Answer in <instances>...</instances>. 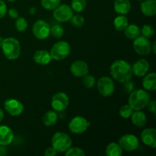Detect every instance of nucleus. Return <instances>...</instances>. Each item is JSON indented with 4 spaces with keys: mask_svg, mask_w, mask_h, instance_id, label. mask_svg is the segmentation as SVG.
Returning <instances> with one entry per match:
<instances>
[{
    "mask_svg": "<svg viewBox=\"0 0 156 156\" xmlns=\"http://www.w3.org/2000/svg\"><path fill=\"white\" fill-rule=\"evenodd\" d=\"M110 72L113 79L120 83H124L132 79V66L123 59L114 61L110 67Z\"/></svg>",
    "mask_w": 156,
    "mask_h": 156,
    "instance_id": "f257e3e1",
    "label": "nucleus"
},
{
    "mask_svg": "<svg viewBox=\"0 0 156 156\" xmlns=\"http://www.w3.org/2000/svg\"><path fill=\"white\" fill-rule=\"evenodd\" d=\"M150 100L149 94L144 89L133 90L129 93L128 105L133 111H141L144 109Z\"/></svg>",
    "mask_w": 156,
    "mask_h": 156,
    "instance_id": "f03ea898",
    "label": "nucleus"
},
{
    "mask_svg": "<svg viewBox=\"0 0 156 156\" xmlns=\"http://www.w3.org/2000/svg\"><path fill=\"white\" fill-rule=\"evenodd\" d=\"M3 54L9 60H15L21 54V45L16 38H5L1 46Z\"/></svg>",
    "mask_w": 156,
    "mask_h": 156,
    "instance_id": "7ed1b4c3",
    "label": "nucleus"
},
{
    "mask_svg": "<svg viewBox=\"0 0 156 156\" xmlns=\"http://www.w3.org/2000/svg\"><path fill=\"white\" fill-rule=\"evenodd\" d=\"M52 147L57 153L66 152L73 145V140L69 136L64 132H56L53 134L51 140Z\"/></svg>",
    "mask_w": 156,
    "mask_h": 156,
    "instance_id": "20e7f679",
    "label": "nucleus"
},
{
    "mask_svg": "<svg viewBox=\"0 0 156 156\" xmlns=\"http://www.w3.org/2000/svg\"><path fill=\"white\" fill-rule=\"evenodd\" d=\"M71 47L66 41H58L54 44L50 50V53L52 59L60 61L65 59L69 55Z\"/></svg>",
    "mask_w": 156,
    "mask_h": 156,
    "instance_id": "39448f33",
    "label": "nucleus"
},
{
    "mask_svg": "<svg viewBox=\"0 0 156 156\" xmlns=\"http://www.w3.org/2000/svg\"><path fill=\"white\" fill-rule=\"evenodd\" d=\"M134 51L140 56H148L152 52V44L149 38L143 36H139L133 41Z\"/></svg>",
    "mask_w": 156,
    "mask_h": 156,
    "instance_id": "423d86ee",
    "label": "nucleus"
},
{
    "mask_svg": "<svg viewBox=\"0 0 156 156\" xmlns=\"http://www.w3.org/2000/svg\"><path fill=\"white\" fill-rule=\"evenodd\" d=\"M97 88L99 94L103 97H110L114 91V83L111 78L102 76L97 82Z\"/></svg>",
    "mask_w": 156,
    "mask_h": 156,
    "instance_id": "0eeeda50",
    "label": "nucleus"
},
{
    "mask_svg": "<svg viewBox=\"0 0 156 156\" xmlns=\"http://www.w3.org/2000/svg\"><path fill=\"white\" fill-rule=\"evenodd\" d=\"M34 36L38 40H45L50 34V26L46 21L39 19L34 24L32 27Z\"/></svg>",
    "mask_w": 156,
    "mask_h": 156,
    "instance_id": "6e6552de",
    "label": "nucleus"
},
{
    "mask_svg": "<svg viewBox=\"0 0 156 156\" xmlns=\"http://www.w3.org/2000/svg\"><path fill=\"white\" fill-rule=\"evenodd\" d=\"M89 125L90 123L85 117L82 116H76L70 120L68 127L72 133L82 134L87 130Z\"/></svg>",
    "mask_w": 156,
    "mask_h": 156,
    "instance_id": "1a4fd4ad",
    "label": "nucleus"
},
{
    "mask_svg": "<svg viewBox=\"0 0 156 156\" xmlns=\"http://www.w3.org/2000/svg\"><path fill=\"white\" fill-rule=\"evenodd\" d=\"M53 18L59 22H67L70 21L73 15V11L71 6L68 5H59L53 10Z\"/></svg>",
    "mask_w": 156,
    "mask_h": 156,
    "instance_id": "9d476101",
    "label": "nucleus"
},
{
    "mask_svg": "<svg viewBox=\"0 0 156 156\" xmlns=\"http://www.w3.org/2000/svg\"><path fill=\"white\" fill-rule=\"evenodd\" d=\"M118 144L123 150L126 152H133L140 145L138 138L133 134H125L118 141Z\"/></svg>",
    "mask_w": 156,
    "mask_h": 156,
    "instance_id": "9b49d317",
    "label": "nucleus"
},
{
    "mask_svg": "<svg viewBox=\"0 0 156 156\" xmlns=\"http://www.w3.org/2000/svg\"><path fill=\"white\" fill-rule=\"evenodd\" d=\"M69 99L67 94L64 92H57L51 99V106L53 110L57 112L65 111L69 106Z\"/></svg>",
    "mask_w": 156,
    "mask_h": 156,
    "instance_id": "f8f14e48",
    "label": "nucleus"
},
{
    "mask_svg": "<svg viewBox=\"0 0 156 156\" xmlns=\"http://www.w3.org/2000/svg\"><path fill=\"white\" fill-rule=\"evenodd\" d=\"M4 108L6 112L11 116L17 117L22 114L24 111V105L16 99H8L4 103Z\"/></svg>",
    "mask_w": 156,
    "mask_h": 156,
    "instance_id": "ddd939ff",
    "label": "nucleus"
},
{
    "mask_svg": "<svg viewBox=\"0 0 156 156\" xmlns=\"http://www.w3.org/2000/svg\"><path fill=\"white\" fill-rule=\"evenodd\" d=\"M70 72L74 76L82 78L89 72L88 64L82 60H76L72 63L70 66Z\"/></svg>",
    "mask_w": 156,
    "mask_h": 156,
    "instance_id": "4468645a",
    "label": "nucleus"
},
{
    "mask_svg": "<svg viewBox=\"0 0 156 156\" xmlns=\"http://www.w3.org/2000/svg\"><path fill=\"white\" fill-rule=\"evenodd\" d=\"M143 143L151 148L156 147V129L155 128H146L141 133Z\"/></svg>",
    "mask_w": 156,
    "mask_h": 156,
    "instance_id": "2eb2a0df",
    "label": "nucleus"
},
{
    "mask_svg": "<svg viewBox=\"0 0 156 156\" xmlns=\"http://www.w3.org/2000/svg\"><path fill=\"white\" fill-rule=\"evenodd\" d=\"M149 70V63L146 59H140L134 62L132 66L133 75L138 77H143Z\"/></svg>",
    "mask_w": 156,
    "mask_h": 156,
    "instance_id": "dca6fc26",
    "label": "nucleus"
},
{
    "mask_svg": "<svg viewBox=\"0 0 156 156\" xmlns=\"http://www.w3.org/2000/svg\"><path fill=\"white\" fill-rule=\"evenodd\" d=\"M14 140V133L10 127L5 125L0 126V146H7Z\"/></svg>",
    "mask_w": 156,
    "mask_h": 156,
    "instance_id": "f3484780",
    "label": "nucleus"
},
{
    "mask_svg": "<svg viewBox=\"0 0 156 156\" xmlns=\"http://www.w3.org/2000/svg\"><path fill=\"white\" fill-rule=\"evenodd\" d=\"M33 59L37 64L45 66L50 63L52 60L50 52L45 50H37L33 56Z\"/></svg>",
    "mask_w": 156,
    "mask_h": 156,
    "instance_id": "a211bd4d",
    "label": "nucleus"
},
{
    "mask_svg": "<svg viewBox=\"0 0 156 156\" xmlns=\"http://www.w3.org/2000/svg\"><path fill=\"white\" fill-rule=\"evenodd\" d=\"M141 12L145 16L152 17L156 14L155 0H143L140 5Z\"/></svg>",
    "mask_w": 156,
    "mask_h": 156,
    "instance_id": "6ab92c4d",
    "label": "nucleus"
},
{
    "mask_svg": "<svg viewBox=\"0 0 156 156\" xmlns=\"http://www.w3.org/2000/svg\"><path fill=\"white\" fill-rule=\"evenodd\" d=\"M114 10L118 15H126L131 9L129 0H115L114 4Z\"/></svg>",
    "mask_w": 156,
    "mask_h": 156,
    "instance_id": "aec40b11",
    "label": "nucleus"
},
{
    "mask_svg": "<svg viewBox=\"0 0 156 156\" xmlns=\"http://www.w3.org/2000/svg\"><path fill=\"white\" fill-rule=\"evenodd\" d=\"M131 122L135 126L142 128L146 124L147 117L146 115L141 111H135L130 116Z\"/></svg>",
    "mask_w": 156,
    "mask_h": 156,
    "instance_id": "412c9836",
    "label": "nucleus"
},
{
    "mask_svg": "<svg viewBox=\"0 0 156 156\" xmlns=\"http://www.w3.org/2000/svg\"><path fill=\"white\" fill-rule=\"evenodd\" d=\"M143 86L146 91H153L156 89V74L151 73L145 75L143 79Z\"/></svg>",
    "mask_w": 156,
    "mask_h": 156,
    "instance_id": "4be33fe9",
    "label": "nucleus"
},
{
    "mask_svg": "<svg viewBox=\"0 0 156 156\" xmlns=\"http://www.w3.org/2000/svg\"><path fill=\"white\" fill-rule=\"evenodd\" d=\"M123 30L124 35L129 40H134L140 35V28L136 24H128Z\"/></svg>",
    "mask_w": 156,
    "mask_h": 156,
    "instance_id": "5701e85b",
    "label": "nucleus"
},
{
    "mask_svg": "<svg viewBox=\"0 0 156 156\" xmlns=\"http://www.w3.org/2000/svg\"><path fill=\"white\" fill-rule=\"evenodd\" d=\"M58 120V115L55 111H49L43 116V123L46 126H52L56 123Z\"/></svg>",
    "mask_w": 156,
    "mask_h": 156,
    "instance_id": "b1692460",
    "label": "nucleus"
},
{
    "mask_svg": "<svg viewBox=\"0 0 156 156\" xmlns=\"http://www.w3.org/2000/svg\"><path fill=\"white\" fill-rule=\"evenodd\" d=\"M105 154L107 156H121L123 155V149L118 143H111L106 147Z\"/></svg>",
    "mask_w": 156,
    "mask_h": 156,
    "instance_id": "393cba45",
    "label": "nucleus"
},
{
    "mask_svg": "<svg viewBox=\"0 0 156 156\" xmlns=\"http://www.w3.org/2000/svg\"><path fill=\"white\" fill-rule=\"evenodd\" d=\"M128 19L125 15H119L114 20V28L117 31H123L128 25Z\"/></svg>",
    "mask_w": 156,
    "mask_h": 156,
    "instance_id": "a878e982",
    "label": "nucleus"
},
{
    "mask_svg": "<svg viewBox=\"0 0 156 156\" xmlns=\"http://www.w3.org/2000/svg\"><path fill=\"white\" fill-rule=\"evenodd\" d=\"M86 5V0H72L71 8L73 11L77 13H80L85 10Z\"/></svg>",
    "mask_w": 156,
    "mask_h": 156,
    "instance_id": "bb28decb",
    "label": "nucleus"
},
{
    "mask_svg": "<svg viewBox=\"0 0 156 156\" xmlns=\"http://www.w3.org/2000/svg\"><path fill=\"white\" fill-rule=\"evenodd\" d=\"M41 5L46 10H54L59 5H60L61 0H41Z\"/></svg>",
    "mask_w": 156,
    "mask_h": 156,
    "instance_id": "cd10ccee",
    "label": "nucleus"
},
{
    "mask_svg": "<svg viewBox=\"0 0 156 156\" xmlns=\"http://www.w3.org/2000/svg\"><path fill=\"white\" fill-rule=\"evenodd\" d=\"M96 80L95 78L92 75H89L88 73L87 75L82 77V84L84 86L87 88H91L95 85Z\"/></svg>",
    "mask_w": 156,
    "mask_h": 156,
    "instance_id": "c85d7f7f",
    "label": "nucleus"
},
{
    "mask_svg": "<svg viewBox=\"0 0 156 156\" xmlns=\"http://www.w3.org/2000/svg\"><path fill=\"white\" fill-rule=\"evenodd\" d=\"M15 28L19 32L25 31L27 28V20L22 17H18L15 21Z\"/></svg>",
    "mask_w": 156,
    "mask_h": 156,
    "instance_id": "c756f323",
    "label": "nucleus"
},
{
    "mask_svg": "<svg viewBox=\"0 0 156 156\" xmlns=\"http://www.w3.org/2000/svg\"><path fill=\"white\" fill-rule=\"evenodd\" d=\"M64 34V28L59 24H54L50 27V34L55 38L62 37Z\"/></svg>",
    "mask_w": 156,
    "mask_h": 156,
    "instance_id": "7c9ffc66",
    "label": "nucleus"
},
{
    "mask_svg": "<svg viewBox=\"0 0 156 156\" xmlns=\"http://www.w3.org/2000/svg\"><path fill=\"white\" fill-rule=\"evenodd\" d=\"M133 112V110L130 108L129 105H124L120 108V111H119V114L122 118L128 119L132 115Z\"/></svg>",
    "mask_w": 156,
    "mask_h": 156,
    "instance_id": "2f4dec72",
    "label": "nucleus"
},
{
    "mask_svg": "<svg viewBox=\"0 0 156 156\" xmlns=\"http://www.w3.org/2000/svg\"><path fill=\"white\" fill-rule=\"evenodd\" d=\"M154 32L155 30H154L153 27L150 24H145L140 30V34H142V36L146 38L152 37L154 34Z\"/></svg>",
    "mask_w": 156,
    "mask_h": 156,
    "instance_id": "473e14b6",
    "label": "nucleus"
},
{
    "mask_svg": "<svg viewBox=\"0 0 156 156\" xmlns=\"http://www.w3.org/2000/svg\"><path fill=\"white\" fill-rule=\"evenodd\" d=\"M70 21H71V24L76 27H81L85 24V18L81 15H78V14L73 15Z\"/></svg>",
    "mask_w": 156,
    "mask_h": 156,
    "instance_id": "72a5a7b5",
    "label": "nucleus"
},
{
    "mask_svg": "<svg viewBox=\"0 0 156 156\" xmlns=\"http://www.w3.org/2000/svg\"><path fill=\"white\" fill-rule=\"evenodd\" d=\"M65 155L66 156H85V153L83 149L79 147H70L66 152Z\"/></svg>",
    "mask_w": 156,
    "mask_h": 156,
    "instance_id": "f704fd0d",
    "label": "nucleus"
},
{
    "mask_svg": "<svg viewBox=\"0 0 156 156\" xmlns=\"http://www.w3.org/2000/svg\"><path fill=\"white\" fill-rule=\"evenodd\" d=\"M134 88H135V84H134L133 82H131L130 80L123 83V91L126 93V94H129L130 92H132L134 90Z\"/></svg>",
    "mask_w": 156,
    "mask_h": 156,
    "instance_id": "c9c22d12",
    "label": "nucleus"
},
{
    "mask_svg": "<svg viewBox=\"0 0 156 156\" xmlns=\"http://www.w3.org/2000/svg\"><path fill=\"white\" fill-rule=\"evenodd\" d=\"M146 108H147L148 111L152 112V114H155L156 113V101L155 100H152L148 102L147 105H146Z\"/></svg>",
    "mask_w": 156,
    "mask_h": 156,
    "instance_id": "e433bc0d",
    "label": "nucleus"
},
{
    "mask_svg": "<svg viewBox=\"0 0 156 156\" xmlns=\"http://www.w3.org/2000/svg\"><path fill=\"white\" fill-rule=\"evenodd\" d=\"M7 11L8 10L6 4L4 2V1L0 0V18H2L5 16Z\"/></svg>",
    "mask_w": 156,
    "mask_h": 156,
    "instance_id": "4c0bfd02",
    "label": "nucleus"
},
{
    "mask_svg": "<svg viewBox=\"0 0 156 156\" xmlns=\"http://www.w3.org/2000/svg\"><path fill=\"white\" fill-rule=\"evenodd\" d=\"M56 155H57V152L53 147L47 148L44 151V155L45 156H55Z\"/></svg>",
    "mask_w": 156,
    "mask_h": 156,
    "instance_id": "58836bf2",
    "label": "nucleus"
},
{
    "mask_svg": "<svg viewBox=\"0 0 156 156\" xmlns=\"http://www.w3.org/2000/svg\"><path fill=\"white\" fill-rule=\"evenodd\" d=\"M9 17L13 19H16L18 17V12L15 9H10L9 11H7Z\"/></svg>",
    "mask_w": 156,
    "mask_h": 156,
    "instance_id": "ea45409f",
    "label": "nucleus"
},
{
    "mask_svg": "<svg viewBox=\"0 0 156 156\" xmlns=\"http://www.w3.org/2000/svg\"><path fill=\"white\" fill-rule=\"evenodd\" d=\"M7 155V149H5V146H0V156Z\"/></svg>",
    "mask_w": 156,
    "mask_h": 156,
    "instance_id": "a19ab883",
    "label": "nucleus"
},
{
    "mask_svg": "<svg viewBox=\"0 0 156 156\" xmlns=\"http://www.w3.org/2000/svg\"><path fill=\"white\" fill-rule=\"evenodd\" d=\"M3 118H4V111L0 108V122L2 121Z\"/></svg>",
    "mask_w": 156,
    "mask_h": 156,
    "instance_id": "79ce46f5",
    "label": "nucleus"
},
{
    "mask_svg": "<svg viewBox=\"0 0 156 156\" xmlns=\"http://www.w3.org/2000/svg\"><path fill=\"white\" fill-rule=\"evenodd\" d=\"M29 13H30V15H34V14L36 13V9H35V8H31V9L29 10Z\"/></svg>",
    "mask_w": 156,
    "mask_h": 156,
    "instance_id": "37998d69",
    "label": "nucleus"
},
{
    "mask_svg": "<svg viewBox=\"0 0 156 156\" xmlns=\"http://www.w3.org/2000/svg\"><path fill=\"white\" fill-rule=\"evenodd\" d=\"M155 45H156V43L154 42L153 45L152 46V49H153V53H156V50H155Z\"/></svg>",
    "mask_w": 156,
    "mask_h": 156,
    "instance_id": "c03bdc74",
    "label": "nucleus"
},
{
    "mask_svg": "<svg viewBox=\"0 0 156 156\" xmlns=\"http://www.w3.org/2000/svg\"><path fill=\"white\" fill-rule=\"evenodd\" d=\"M3 41H4V38H3L2 37H1V36H0V47H1L2 44V43H3Z\"/></svg>",
    "mask_w": 156,
    "mask_h": 156,
    "instance_id": "a18cd8bd",
    "label": "nucleus"
},
{
    "mask_svg": "<svg viewBox=\"0 0 156 156\" xmlns=\"http://www.w3.org/2000/svg\"><path fill=\"white\" fill-rule=\"evenodd\" d=\"M7 1H9V2H15V1H16V0H7Z\"/></svg>",
    "mask_w": 156,
    "mask_h": 156,
    "instance_id": "49530a36",
    "label": "nucleus"
},
{
    "mask_svg": "<svg viewBox=\"0 0 156 156\" xmlns=\"http://www.w3.org/2000/svg\"><path fill=\"white\" fill-rule=\"evenodd\" d=\"M138 1H143V0H138Z\"/></svg>",
    "mask_w": 156,
    "mask_h": 156,
    "instance_id": "de8ad7c7",
    "label": "nucleus"
}]
</instances>
